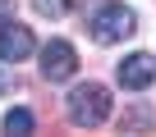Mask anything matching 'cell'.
Instances as JSON below:
<instances>
[{"label":"cell","mask_w":156,"mask_h":137,"mask_svg":"<svg viewBox=\"0 0 156 137\" xmlns=\"http://www.w3.org/2000/svg\"><path fill=\"white\" fill-rule=\"evenodd\" d=\"M32 123H37V119H32V110H23V105L5 114V132H14V137H28V132H32Z\"/></svg>","instance_id":"8992f818"},{"label":"cell","mask_w":156,"mask_h":137,"mask_svg":"<svg viewBox=\"0 0 156 137\" xmlns=\"http://www.w3.org/2000/svg\"><path fill=\"white\" fill-rule=\"evenodd\" d=\"M110 119V92L101 82H83V87H73L69 92V123L78 128H97Z\"/></svg>","instance_id":"7a4b0ae2"},{"label":"cell","mask_w":156,"mask_h":137,"mask_svg":"<svg viewBox=\"0 0 156 137\" xmlns=\"http://www.w3.org/2000/svg\"><path fill=\"white\" fill-rule=\"evenodd\" d=\"M87 32H92V41H101V46H119V41H129V37L138 32V14H133L129 5H101V9L87 18Z\"/></svg>","instance_id":"6da1fadb"},{"label":"cell","mask_w":156,"mask_h":137,"mask_svg":"<svg viewBox=\"0 0 156 137\" xmlns=\"http://www.w3.org/2000/svg\"><path fill=\"white\" fill-rule=\"evenodd\" d=\"M14 18V0H0V23H9Z\"/></svg>","instance_id":"ba28073f"},{"label":"cell","mask_w":156,"mask_h":137,"mask_svg":"<svg viewBox=\"0 0 156 137\" xmlns=\"http://www.w3.org/2000/svg\"><path fill=\"white\" fill-rule=\"evenodd\" d=\"M41 73H46V82H64V78H73L78 73V50L69 46V41H46L41 46Z\"/></svg>","instance_id":"3957f363"},{"label":"cell","mask_w":156,"mask_h":137,"mask_svg":"<svg viewBox=\"0 0 156 137\" xmlns=\"http://www.w3.org/2000/svg\"><path fill=\"white\" fill-rule=\"evenodd\" d=\"M32 9H37L41 18H60V14L69 9V0H32Z\"/></svg>","instance_id":"52a82bcc"},{"label":"cell","mask_w":156,"mask_h":137,"mask_svg":"<svg viewBox=\"0 0 156 137\" xmlns=\"http://www.w3.org/2000/svg\"><path fill=\"white\" fill-rule=\"evenodd\" d=\"M32 50H37V41H32V32L23 23H0V59H5V64H19Z\"/></svg>","instance_id":"5b68a950"},{"label":"cell","mask_w":156,"mask_h":137,"mask_svg":"<svg viewBox=\"0 0 156 137\" xmlns=\"http://www.w3.org/2000/svg\"><path fill=\"white\" fill-rule=\"evenodd\" d=\"M151 82H156V55L133 50V55L119 59V87H129V92H147Z\"/></svg>","instance_id":"277c9868"},{"label":"cell","mask_w":156,"mask_h":137,"mask_svg":"<svg viewBox=\"0 0 156 137\" xmlns=\"http://www.w3.org/2000/svg\"><path fill=\"white\" fill-rule=\"evenodd\" d=\"M9 87H14V78H9V73H5V68H0V96H5V92H9Z\"/></svg>","instance_id":"9c48e42d"}]
</instances>
